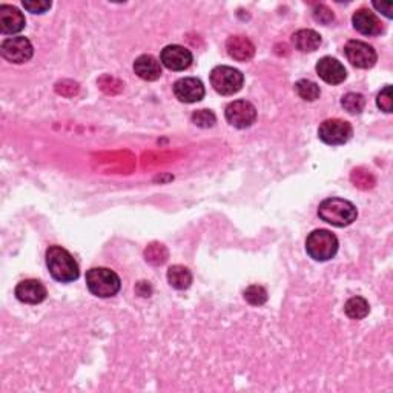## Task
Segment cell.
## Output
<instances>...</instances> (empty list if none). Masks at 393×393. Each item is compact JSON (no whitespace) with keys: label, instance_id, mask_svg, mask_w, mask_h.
Returning <instances> with one entry per match:
<instances>
[{"label":"cell","instance_id":"12","mask_svg":"<svg viewBox=\"0 0 393 393\" xmlns=\"http://www.w3.org/2000/svg\"><path fill=\"white\" fill-rule=\"evenodd\" d=\"M317 74L329 85H339L346 80L347 71L341 62L334 57H322L317 64Z\"/></svg>","mask_w":393,"mask_h":393},{"label":"cell","instance_id":"9","mask_svg":"<svg viewBox=\"0 0 393 393\" xmlns=\"http://www.w3.org/2000/svg\"><path fill=\"white\" fill-rule=\"evenodd\" d=\"M344 54L349 62L360 69H369L375 66L378 60L377 51L373 49V47L361 40H349L344 47Z\"/></svg>","mask_w":393,"mask_h":393},{"label":"cell","instance_id":"4","mask_svg":"<svg viewBox=\"0 0 393 393\" xmlns=\"http://www.w3.org/2000/svg\"><path fill=\"white\" fill-rule=\"evenodd\" d=\"M306 250L315 261L332 260L338 252V238L326 229H317L306 240Z\"/></svg>","mask_w":393,"mask_h":393},{"label":"cell","instance_id":"28","mask_svg":"<svg viewBox=\"0 0 393 393\" xmlns=\"http://www.w3.org/2000/svg\"><path fill=\"white\" fill-rule=\"evenodd\" d=\"M22 5L26 11L32 14H43L51 8V2H47V0H23Z\"/></svg>","mask_w":393,"mask_h":393},{"label":"cell","instance_id":"13","mask_svg":"<svg viewBox=\"0 0 393 393\" xmlns=\"http://www.w3.org/2000/svg\"><path fill=\"white\" fill-rule=\"evenodd\" d=\"M352 23H353V28L358 32L364 34V36L375 37V36H380V34L384 31V26L377 17V14L368 10V8L358 10L352 17Z\"/></svg>","mask_w":393,"mask_h":393},{"label":"cell","instance_id":"25","mask_svg":"<svg viewBox=\"0 0 393 393\" xmlns=\"http://www.w3.org/2000/svg\"><path fill=\"white\" fill-rule=\"evenodd\" d=\"M243 296L250 306H263L267 301V291L263 286L252 284L244 291Z\"/></svg>","mask_w":393,"mask_h":393},{"label":"cell","instance_id":"3","mask_svg":"<svg viewBox=\"0 0 393 393\" xmlns=\"http://www.w3.org/2000/svg\"><path fill=\"white\" fill-rule=\"evenodd\" d=\"M86 286L99 298H109L119 294L121 282L119 275L108 267H92L86 272Z\"/></svg>","mask_w":393,"mask_h":393},{"label":"cell","instance_id":"20","mask_svg":"<svg viewBox=\"0 0 393 393\" xmlns=\"http://www.w3.org/2000/svg\"><path fill=\"white\" fill-rule=\"evenodd\" d=\"M344 312L351 320H363L369 315L370 306L368 300L363 298V296H352V298L347 300V303L344 304Z\"/></svg>","mask_w":393,"mask_h":393},{"label":"cell","instance_id":"24","mask_svg":"<svg viewBox=\"0 0 393 393\" xmlns=\"http://www.w3.org/2000/svg\"><path fill=\"white\" fill-rule=\"evenodd\" d=\"M351 180L356 188L360 189H372L375 186V177L373 174L368 169H363V168H358L353 169L351 174Z\"/></svg>","mask_w":393,"mask_h":393},{"label":"cell","instance_id":"21","mask_svg":"<svg viewBox=\"0 0 393 393\" xmlns=\"http://www.w3.org/2000/svg\"><path fill=\"white\" fill-rule=\"evenodd\" d=\"M295 91L306 102H315L317 99H320L321 94L320 86L315 82L308 80V78H301V80L296 82Z\"/></svg>","mask_w":393,"mask_h":393},{"label":"cell","instance_id":"8","mask_svg":"<svg viewBox=\"0 0 393 393\" xmlns=\"http://www.w3.org/2000/svg\"><path fill=\"white\" fill-rule=\"evenodd\" d=\"M224 116L228 123L234 128L246 129L255 123L257 108L248 100H235L226 107Z\"/></svg>","mask_w":393,"mask_h":393},{"label":"cell","instance_id":"19","mask_svg":"<svg viewBox=\"0 0 393 393\" xmlns=\"http://www.w3.org/2000/svg\"><path fill=\"white\" fill-rule=\"evenodd\" d=\"M168 283L177 291H185L192 284V274L185 266H171L168 270Z\"/></svg>","mask_w":393,"mask_h":393},{"label":"cell","instance_id":"17","mask_svg":"<svg viewBox=\"0 0 393 393\" xmlns=\"http://www.w3.org/2000/svg\"><path fill=\"white\" fill-rule=\"evenodd\" d=\"M135 74L146 82L159 80L162 75V64L151 54H143L135 59L134 62Z\"/></svg>","mask_w":393,"mask_h":393},{"label":"cell","instance_id":"1","mask_svg":"<svg viewBox=\"0 0 393 393\" xmlns=\"http://www.w3.org/2000/svg\"><path fill=\"white\" fill-rule=\"evenodd\" d=\"M47 266L51 277L59 283H73L80 275L74 257L60 246H51L47 250Z\"/></svg>","mask_w":393,"mask_h":393},{"label":"cell","instance_id":"23","mask_svg":"<svg viewBox=\"0 0 393 393\" xmlns=\"http://www.w3.org/2000/svg\"><path fill=\"white\" fill-rule=\"evenodd\" d=\"M341 107L349 114H360L365 107V99L358 92H347L341 99Z\"/></svg>","mask_w":393,"mask_h":393},{"label":"cell","instance_id":"27","mask_svg":"<svg viewBox=\"0 0 393 393\" xmlns=\"http://www.w3.org/2000/svg\"><path fill=\"white\" fill-rule=\"evenodd\" d=\"M377 104H378V108L384 112H387V114H390V112L393 111V94H392V86L387 85L386 88H384L380 94H378V97H377Z\"/></svg>","mask_w":393,"mask_h":393},{"label":"cell","instance_id":"5","mask_svg":"<svg viewBox=\"0 0 393 393\" xmlns=\"http://www.w3.org/2000/svg\"><path fill=\"white\" fill-rule=\"evenodd\" d=\"M244 83V75L241 71L232 66H215L211 71L212 88L222 95L237 94Z\"/></svg>","mask_w":393,"mask_h":393},{"label":"cell","instance_id":"18","mask_svg":"<svg viewBox=\"0 0 393 393\" xmlns=\"http://www.w3.org/2000/svg\"><path fill=\"white\" fill-rule=\"evenodd\" d=\"M292 43L301 52H312L320 48L321 36L313 30H300L292 36Z\"/></svg>","mask_w":393,"mask_h":393},{"label":"cell","instance_id":"7","mask_svg":"<svg viewBox=\"0 0 393 393\" xmlns=\"http://www.w3.org/2000/svg\"><path fill=\"white\" fill-rule=\"evenodd\" d=\"M0 54H2V57L8 60V62L20 65L30 62L34 54V48L32 43L26 37H8L0 43Z\"/></svg>","mask_w":393,"mask_h":393},{"label":"cell","instance_id":"16","mask_svg":"<svg viewBox=\"0 0 393 393\" xmlns=\"http://www.w3.org/2000/svg\"><path fill=\"white\" fill-rule=\"evenodd\" d=\"M226 49L237 62H248L255 56V45L244 36H231L226 40Z\"/></svg>","mask_w":393,"mask_h":393},{"label":"cell","instance_id":"15","mask_svg":"<svg viewBox=\"0 0 393 393\" xmlns=\"http://www.w3.org/2000/svg\"><path fill=\"white\" fill-rule=\"evenodd\" d=\"M26 25L25 16L11 5H0V32L5 36L20 32Z\"/></svg>","mask_w":393,"mask_h":393},{"label":"cell","instance_id":"2","mask_svg":"<svg viewBox=\"0 0 393 393\" xmlns=\"http://www.w3.org/2000/svg\"><path fill=\"white\" fill-rule=\"evenodd\" d=\"M318 215L322 222L335 226V228H346L356 220L358 211L355 205L347 202V200L332 197L321 202Z\"/></svg>","mask_w":393,"mask_h":393},{"label":"cell","instance_id":"10","mask_svg":"<svg viewBox=\"0 0 393 393\" xmlns=\"http://www.w3.org/2000/svg\"><path fill=\"white\" fill-rule=\"evenodd\" d=\"M160 62L171 71H185L194 62V57H192V52L185 47L168 45L162 51Z\"/></svg>","mask_w":393,"mask_h":393},{"label":"cell","instance_id":"11","mask_svg":"<svg viewBox=\"0 0 393 393\" xmlns=\"http://www.w3.org/2000/svg\"><path fill=\"white\" fill-rule=\"evenodd\" d=\"M174 94L183 103H197L205 97V85L195 77L180 78L174 83Z\"/></svg>","mask_w":393,"mask_h":393},{"label":"cell","instance_id":"6","mask_svg":"<svg viewBox=\"0 0 393 393\" xmlns=\"http://www.w3.org/2000/svg\"><path fill=\"white\" fill-rule=\"evenodd\" d=\"M318 135L326 145L339 146L347 143L352 138L353 128L346 120L329 119L320 125Z\"/></svg>","mask_w":393,"mask_h":393},{"label":"cell","instance_id":"14","mask_svg":"<svg viewBox=\"0 0 393 393\" xmlns=\"http://www.w3.org/2000/svg\"><path fill=\"white\" fill-rule=\"evenodd\" d=\"M47 287L37 279H23L16 286L17 300L25 304H39L47 298Z\"/></svg>","mask_w":393,"mask_h":393},{"label":"cell","instance_id":"22","mask_svg":"<svg viewBox=\"0 0 393 393\" xmlns=\"http://www.w3.org/2000/svg\"><path fill=\"white\" fill-rule=\"evenodd\" d=\"M145 258L147 263L151 265H163L168 260V249H166L160 243H152L145 249Z\"/></svg>","mask_w":393,"mask_h":393},{"label":"cell","instance_id":"30","mask_svg":"<svg viewBox=\"0 0 393 393\" xmlns=\"http://www.w3.org/2000/svg\"><path fill=\"white\" fill-rule=\"evenodd\" d=\"M373 6L377 8L378 11H381L384 16H386L387 19H392V16H393L392 14V10H393V4L392 2H386V4H384V2H381V4L380 2H373Z\"/></svg>","mask_w":393,"mask_h":393},{"label":"cell","instance_id":"29","mask_svg":"<svg viewBox=\"0 0 393 393\" xmlns=\"http://www.w3.org/2000/svg\"><path fill=\"white\" fill-rule=\"evenodd\" d=\"M313 17H315V20L322 23V25H329L330 22H334V13H332L327 6L325 5H318L315 6V10H313Z\"/></svg>","mask_w":393,"mask_h":393},{"label":"cell","instance_id":"26","mask_svg":"<svg viewBox=\"0 0 393 393\" xmlns=\"http://www.w3.org/2000/svg\"><path fill=\"white\" fill-rule=\"evenodd\" d=\"M192 120V123H194L195 126L198 128H212L215 125V121H217V117L212 111H209V109H198L195 111L194 114H192L191 117Z\"/></svg>","mask_w":393,"mask_h":393}]
</instances>
